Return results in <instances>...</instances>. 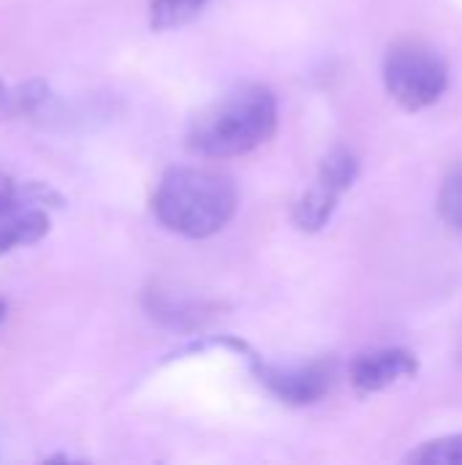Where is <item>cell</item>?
Returning <instances> with one entry per match:
<instances>
[{"label": "cell", "instance_id": "1", "mask_svg": "<svg viewBox=\"0 0 462 465\" xmlns=\"http://www.w3.org/2000/svg\"><path fill=\"white\" fill-rule=\"evenodd\" d=\"M237 210L234 183L212 169L177 166L169 169L152 196L155 218L191 240L218 234Z\"/></svg>", "mask_w": 462, "mask_h": 465}, {"label": "cell", "instance_id": "2", "mask_svg": "<svg viewBox=\"0 0 462 465\" xmlns=\"http://www.w3.org/2000/svg\"><path fill=\"white\" fill-rule=\"evenodd\" d=\"M278 128V101L267 87H245L196 117L188 147L204 158L245 155L272 139Z\"/></svg>", "mask_w": 462, "mask_h": 465}, {"label": "cell", "instance_id": "3", "mask_svg": "<svg viewBox=\"0 0 462 465\" xmlns=\"http://www.w3.org/2000/svg\"><path fill=\"white\" fill-rule=\"evenodd\" d=\"M384 84L400 106L419 112L447 93L449 71L430 46L419 41H400L387 52Z\"/></svg>", "mask_w": 462, "mask_h": 465}, {"label": "cell", "instance_id": "4", "mask_svg": "<svg viewBox=\"0 0 462 465\" xmlns=\"http://www.w3.org/2000/svg\"><path fill=\"white\" fill-rule=\"evenodd\" d=\"M253 362V371L259 376V381L283 403L289 406H313L319 403L329 390H332V381H335V365L329 360H321V362H310V365H302V368H272V365H264L256 354L251 357Z\"/></svg>", "mask_w": 462, "mask_h": 465}, {"label": "cell", "instance_id": "5", "mask_svg": "<svg viewBox=\"0 0 462 465\" xmlns=\"http://www.w3.org/2000/svg\"><path fill=\"white\" fill-rule=\"evenodd\" d=\"M419 371L417 357L408 349H378L354 360L351 384L359 392H381Z\"/></svg>", "mask_w": 462, "mask_h": 465}, {"label": "cell", "instance_id": "6", "mask_svg": "<svg viewBox=\"0 0 462 465\" xmlns=\"http://www.w3.org/2000/svg\"><path fill=\"white\" fill-rule=\"evenodd\" d=\"M144 305L155 322H161L163 327H172V330H202L218 313V305L191 300V297H177L158 286L147 292Z\"/></svg>", "mask_w": 462, "mask_h": 465}, {"label": "cell", "instance_id": "7", "mask_svg": "<svg viewBox=\"0 0 462 465\" xmlns=\"http://www.w3.org/2000/svg\"><path fill=\"white\" fill-rule=\"evenodd\" d=\"M343 191L324 180V177H316V183L302 193V199L297 202L294 207V223L302 229V232H319L327 226V221L332 218L335 207H338V196Z\"/></svg>", "mask_w": 462, "mask_h": 465}, {"label": "cell", "instance_id": "8", "mask_svg": "<svg viewBox=\"0 0 462 465\" xmlns=\"http://www.w3.org/2000/svg\"><path fill=\"white\" fill-rule=\"evenodd\" d=\"M49 232V218L41 210H27L22 215H8L0 223V256L11 253L14 248L33 245Z\"/></svg>", "mask_w": 462, "mask_h": 465}, {"label": "cell", "instance_id": "9", "mask_svg": "<svg viewBox=\"0 0 462 465\" xmlns=\"http://www.w3.org/2000/svg\"><path fill=\"white\" fill-rule=\"evenodd\" d=\"M49 101V87L41 79H33L27 84H19L16 90H5L3 104H0V114L3 117H25V114H35L41 106H46Z\"/></svg>", "mask_w": 462, "mask_h": 465}, {"label": "cell", "instance_id": "10", "mask_svg": "<svg viewBox=\"0 0 462 465\" xmlns=\"http://www.w3.org/2000/svg\"><path fill=\"white\" fill-rule=\"evenodd\" d=\"M210 0H152L150 3V27L172 30L191 22Z\"/></svg>", "mask_w": 462, "mask_h": 465}, {"label": "cell", "instance_id": "11", "mask_svg": "<svg viewBox=\"0 0 462 465\" xmlns=\"http://www.w3.org/2000/svg\"><path fill=\"white\" fill-rule=\"evenodd\" d=\"M30 202H54L57 207L63 204V199L49 185H44V183H25L19 188L0 191V221L14 215V213H19Z\"/></svg>", "mask_w": 462, "mask_h": 465}, {"label": "cell", "instance_id": "12", "mask_svg": "<svg viewBox=\"0 0 462 465\" xmlns=\"http://www.w3.org/2000/svg\"><path fill=\"white\" fill-rule=\"evenodd\" d=\"M406 460L419 465H462V433L428 441L417 452H411Z\"/></svg>", "mask_w": 462, "mask_h": 465}, {"label": "cell", "instance_id": "13", "mask_svg": "<svg viewBox=\"0 0 462 465\" xmlns=\"http://www.w3.org/2000/svg\"><path fill=\"white\" fill-rule=\"evenodd\" d=\"M438 213L447 226L462 232V166H455L438 193Z\"/></svg>", "mask_w": 462, "mask_h": 465}, {"label": "cell", "instance_id": "14", "mask_svg": "<svg viewBox=\"0 0 462 465\" xmlns=\"http://www.w3.org/2000/svg\"><path fill=\"white\" fill-rule=\"evenodd\" d=\"M3 316H5V302L0 300V322H3Z\"/></svg>", "mask_w": 462, "mask_h": 465}, {"label": "cell", "instance_id": "15", "mask_svg": "<svg viewBox=\"0 0 462 465\" xmlns=\"http://www.w3.org/2000/svg\"><path fill=\"white\" fill-rule=\"evenodd\" d=\"M3 95H5V87H3V82H0V104H3Z\"/></svg>", "mask_w": 462, "mask_h": 465}]
</instances>
